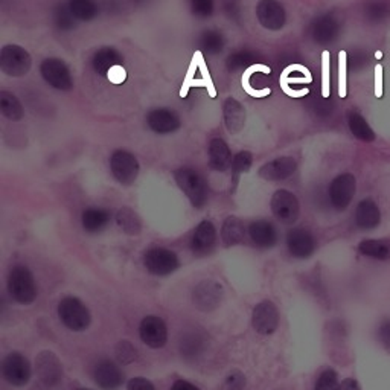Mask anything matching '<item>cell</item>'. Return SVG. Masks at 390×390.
<instances>
[{
	"label": "cell",
	"instance_id": "cell-14",
	"mask_svg": "<svg viewBox=\"0 0 390 390\" xmlns=\"http://www.w3.org/2000/svg\"><path fill=\"white\" fill-rule=\"evenodd\" d=\"M223 287L215 281H203L200 282L192 291V302L195 308L209 313L219 308V305L223 301Z\"/></svg>",
	"mask_w": 390,
	"mask_h": 390
},
{
	"label": "cell",
	"instance_id": "cell-17",
	"mask_svg": "<svg viewBox=\"0 0 390 390\" xmlns=\"http://www.w3.org/2000/svg\"><path fill=\"white\" fill-rule=\"evenodd\" d=\"M296 160L290 156H281L262 165L258 174L267 182H282L296 172Z\"/></svg>",
	"mask_w": 390,
	"mask_h": 390
},
{
	"label": "cell",
	"instance_id": "cell-25",
	"mask_svg": "<svg viewBox=\"0 0 390 390\" xmlns=\"http://www.w3.org/2000/svg\"><path fill=\"white\" fill-rule=\"evenodd\" d=\"M0 113L11 122H19L25 118L24 104H21L16 93L10 92V90L0 92Z\"/></svg>",
	"mask_w": 390,
	"mask_h": 390
},
{
	"label": "cell",
	"instance_id": "cell-21",
	"mask_svg": "<svg viewBox=\"0 0 390 390\" xmlns=\"http://www.w3.org/2000/svg\"><path fill=\"white\" fill-rule=\"evenodd\" d=\"M207 157H209V167L214 171L224 172L232 167V156L230 147L223 138H212L207 144Z\"/></svg>",
	"mask_w": 390,
	"mask_h": 390
},
{
	"label": "cell",
	"instance_id": "cell-36",
	"mask_svg": "<svg viewBox=\"0 0 390 390\" xmlns=\"http://www.w3.org/2000/svg\"><path fill=\"white\" fill-rule=\"evenodd\" d=\"M357 221L362 228L364 229H369L373 228L375 224L378 221V214H377V209H375L372 205L369 203H363L362 206L358 207V212H357Z\"/></svg>",
	"mask_w": 390,
	"mask_h": 390
},
{
	"label": "cell",
	"instance_id": "cell-19",
	"mask_svg": "<svg viewBox=\"0 0 390 390\" xmlns=\"http://www.w3.org/2000/svg\"><path fill=\"white\" fill-rule=\"evenodd\" d=\"M223 121L230 134L241 133L247 122V113L243 102H239L234 96H229L223 102Z\"/></svg>",
	"mask_w": 390,
	"mask_h": 390
},
{
	"label": "cell",
	"instance_id": "cell-30",
	"mask_svg": "<svg viewBox=\"0 0 390 390\" xmlns=\"http://www.w3.org/2000/svg\"><path fill=\"white\" fill-rule=\"evenodd\" d=\"M352 191H354V183H352L351 177L343 176L334 180L331 186V200L334 206L339 209L346 207L352 197Z\"/></svg>",
	"mask_w": 390,
	"mask_h": 390
},
{
	"label": "cell",
	"instance_id": "cell-43",
	"mask_svg": "<svg viewBox=\"0 0 390 390\" xmlns=\"http://www.w3.org/2000/svg\"><path fill=\"white\" fill-rule=\"evenodd\" d=\"M129 390H156V387L153 386V382L147 380V378H142V377H136L129 381V386H127Z\"/></svg>",
	"mask_w": 390,
	"mask_h": 390
},
{
	"label": "cell",
	"instance_id": "cell-2",
	"mask_svg": "<svg viewBox=\"0 0 390 390\" xmlns=\"http://www.w3.org/2000/svg\"><path fill=\"white\" fill-rule=\"evenodd\" d=\"M32 67V57L28 49L16 43L5 44L0 50V69L11 78L26 77Z\"/></svg>",
	"mask_w": 390,
	"mask_h": 390
},
{
	"label": "cell",
	"instance_id": "cell-13",
	"mask_svg": "<svg viewBox=\"0 0 390 390\" xmlns=\"http://www.w3.org/2000/svg\"><path fill=\"white\" fill-rule=\"evenodd\" d=\"M144 264L149 273L156 276H167L178 268V258L174 252L162 247L149 249L144 257Z\"/></svg>",
	"mask_w": 390,
	"mask_h": 390
},
{
	"label": "cell",
	"instance_id": "cell-38",
	"mask_svg": "<svg viewBox=\"0 0 390 390\" xmlns=\"http://www.w3.org/2000/svg\"><path fill=\"white\" fill-rule=\"evenodd\" d=\"M339 95L346 98L348 95V52L340 50L339 54Z\"/></svg>",
	"mask_w": 390,
	"mask_h": 390
},
{
	"label": "cell",
	"instance_id": "cell-9",
	"mask_svg": "<svg viewBox=\"0 0 390 390\" xmlns=\"http://www.w3.org/2000/svg\"><path fill=\"white\" fill-rule=\"evenodd\" d=\"M270 207H272L275 219L284 224L295 223L301 212L297 197L288 189H277L270 200Z\"/></svg>",
	"mask_w": 390,
	"mask_h": 390
},
{
	"label": "cell",
	"instance_id": "cell-37",
	"mask_svg": "<svg viewBox=\"0 0 390 390\" xmlns=\"http://www.w3.org/2000/svg\"><path fill=\"white\" fill-rule=\"evenodd\" d=\"M115 354H116L118 362L121 364H130L138 358L136 349H134L133 344L130 342H127V340H122V342H119L116 344Z\"/></svg>",
	"mask_w": 390,
	"mask_h": 390
},
{
	"label": "cell",
	"instance_id": "cell-48",
	"mask_svg": "<svg viewBox=\"0 0 390 390\" xmlns=\"http://www.w3.org/2000/svg\"><path fill=\"white\" fill-rule=\"evenodd\" d=\"M133 2L136 3V5H144V3L148 2V0H133Z\"/></svg>",
	"mask_w": 390,
	"mask_h": 390
},
{
	"label": "cell",
	"instance_id": "cell-46",
	"mask_svg": "<svg viewBox=\"0 0 390 390\" xmlns=\"http://www.w3.org/2000/svg\"><path fill=\"white\" fill-rule=\"evenodd\" d=\"M171 390H198L194 384H191L189 381H185V380H177L174 384H172Z\"/></svg>",
	"mask_w": 390,
	"mask_h": 390
},
{
	"label": "cell",
	"instance_id": "cell-33",
	"mask_svg": "<svg viewBox=\"0 0 390 390\" xmlns=\"http://www.w3.org/2000/svg\"><path fill=\"white\" fill-rule=\"evenodd\" d=\"M360 252L366 257L375 259H389L390 258V244L386 241H363L360 244Z\"/></svg>",
	"mask_w": 390,
	"mask_h": 390
},
{
	"label": "cell",
	"instance_id": "cell-29",
	"mask_svg": "<svg viewBox=\"0 0 390 390\" xmlns=\"http://www.w3.org/2000/svg\"><path fill=\"white\" fill-rule=\"evenodd\" d=\"M254 64H258V55L249 49L235 50L226 58V69L230 73L239 72V71L245 72Z\"/></svg>",
	"mask_w": 390,
	"mask_h": 390
},
{
	"label": "cell",
	"instance_id": "cell-40",
	"mask_svg": "<svg viewBox=\"0 0 390 390\" xmlns=\"http://www.w3.org/2000/svg\"><path fill=\"white\" fill-rule=\"evenodd\" d=\"M314 390H340L337 373L333 369H326L325 372H322Z\"/></svg>",
	"mask_w": 390,
	"mask_h": 390
},
{
	"label": "cell",
	"instance_id": "cell-6",
	"mask_svg": "<svg viewBox=\"0 0 390 390\" xmlns=\"http://www.w3.org/2000/svg\"><path fill=\"white\" fill-rule=\"evenodd\" d=\"M58 316L62 319L66 328L72 331H86L92 322V316L87 306L82 304L78 297H64L58 304Z\"/></svg>",
	"mask_w": 390,
	"mask_h": 390
},
{
	"label": "cell",
	"instance_id": "cell-27",
	"mask_svg": "<svg viewBox=\"0 0 390 390\" xmlns=\"http://www.w3.org/2000/svg\"><path fill=\"white\" fill-rule=\"evenodd\" d=\"M81 223L89 234H96L107 228L110 223V214L101 207H87L81 215Z\"/></svg>",
	"mask_w": 390,
	"mask_h": 390
},
{
	"label": "cell",
	"instance_id": "cell-7",
	"mask_svg": "<svg viewBox=\"0 0 390 390\" xmlns=\"http://www.w3.org/2000/svg\"><path fill=\"white\" fill-rule=\"evenodd\" d=\"M258 24L267 31H282L287 25V10L279 0H259L254 8Z\"/></svg>",
	"mask_w": 390,
	"mask_h": 390
},
{
	"label": "cell",
	"instance_id": "cell-1",
	"mask_svg": "<svg viewBox=\"0 0 390 390\" xmlns=\"http://www.w3.org/2000/svg\"><path fill=\"white\" fill-rule=\"evenodd\" d=\"M176 183L195 209H201L207 201L209 189L205 177L191 167H182L174 172Z\"/></svg>",
	"mask_w": 390,
	"mask_h": 390
},
{
	"label": "cell",
	"instance_id": "cell-10",
	"mask_svg": "<svg viewBox=\"0 0 390 390\" xmlns=\"http://www.w3.org/2000/svg\"><path fill=\"white\" fill-rule=\"evenodd\" d=\"M2 373L5 380L12 386H26L31 380V364L20 352H11L2 363Z\"/></svg>",
	"mask_w": 390,
	"mask_h": 390
},
{
	"label": "cell",
	"instance_id": "cell-8",
	"mask_svg": "<svg viewBox=\"0 0 390 390\" xmlns=\"http://www.w3.org/2000/svg\"><path fill=\"white\" fill-rule=\"evenodd\" d=\"M145 122L148 129L159 136H168L182 129V118L169 107L151 109L145 116Z\"/></svg>",
	"mask_w": 390,
	"mask_h": 390
},
{
	"label": "cell",
	"instance_id": "cell-34",
	"mask_svg": "<svg viewBox=\"0 0 390 390\" xmlns=\"http://www.w3.org/2000/svg\"><path fill=\"white\" fill-rule=\"evenodd\" d=\"M252 165H253V154L250 151H247V149H241V151L234 154L230 169H232V174H234L235 182L239 176L250 171Z\"/></svg>",
	"mask_w": 390,
	"mask_h": 390
},
{
	"label": "cell",
	"instance_id": "cell-49",
	"mask_svg": "<svg viewBox=\"0 0 390 390\" xmlns=\"http://www.w3.org/2000/svg\"><path fill=\"white\" fill-rule=\"evenodd\" d=\"M375 57H377V58H381V57H382V52H381V50H378L377 54H375Z\"/></svg>",
	"mask_w": 390,
	"mask_h": 390
},
{
	"label": "cell",
	"instance_id": "cell-15",
	"mask_svg": "<svg viewBox=\"0 0 390 390\" xmlns=\"http://www.w3.org/2000/svg\"><path fill=\"white\" fill-rule=\"evenodd\" d=\"M252 325L254 331L262 335L273 334L279 325V313H277L275 304L262 301L254 306L252 313Z\"/></svg>",
	"mask_w": 390,
	"mask_h": 390
},
{
	"label": "cell",
	"instance_id": "cell-20",
	"mask_svg": "<svg viewBox=\"0 0 390 390\" xmlns=\"http://www.w3.org/2000/svg\"><path fill=\"white\" fill-rule=\"evenodd\" d=\"M93 378L98 386L104 390H116L122 386L124 375L119 366L110 360H102L96 364Z\"/></svg>",
	"mask_w": 390,
	"mask_h": 390
},
{
	"label": "cell",
	"instance_id": "cell-22",
	"mask_svg": "<svg viewBox=\"0 0 390 390\" xmlns=\"http://www.w3.org/2000/svg\"><path fill=\"white\" fill-rule=\"evenodd\" d=\"M215 241H216V229L212 221L203 220L201 223H198V226L195 228L192 235V241H191L192 250L198 254H205L212 250Z\"/></svg>",
	"mask_w": 390,
	"mask_h": 390
},
{
	"label": "cell",
	"instance_id": "cell-16",
	"mask_svg": "<svg viewBox=\"0 0 390 390\" xmlns=\"http://www.w3.org/2000/svg\"><path fill=\"white\" fill-rule=\"evenodd\" d=\"M140 340L153 349L163 348L168 340V329L165 322L157 316H147L139 326Z\"/></svg>",
	"mask_w": 390,
	"mask_h": 390
},
{
	"label": "cell",
	"instance_id": "cell-12",
	"mask_svg": "<svg viewBox=\"0 0 390 390\" xmlns=\"http://www.w3.org/2000/svg\"><path fill=\"white\" fill-rule=\"evenodd\" d=\"M90 63L96 75L109 80L116 71L124 67V55L115 46H101L93 52Z\"/></svg>",
	"mask_w": 390,
	"mask_h": 390
},
{
	"label": "cell",
	"instance_id": "cell-3",
	"mask_svg": "<svg viewBox=\"0 0 390 390\" xmlns=\"http://www.w3.org/2000/svg\"><path fill=\"white\" fill-rule=\"evenodd\" d=\"M40 75L49 87L58 90V92H71L75 87V80L71 67L63 58H44L40 64Z\"/></svg>",
	"mask_w": 390,
	"mask_h": 390
},
{
	"label": "cell",
	"instance_id": "cell-4",
	"mask_svg": "<svg viewBox=\"0 0 390 390\" xmlns=\"http://www.w3.org/2000/svg\"><path fill=\"white\" fill-rule=\"evenodd\" d=\"M8 291L14 301L21 305L32 304L37 299V285L32 273L25 266H16L8 277Z\"/></svg>",
	"mask_w": 390,
	"mask_h": 390
},
{
	"label": "cell",
	"instance_id": "cell-31",
	"mask_svg": "<svg viewBox=\"0 0 390 390\" xmlns=\"http://www.w3.org/2000/svg\"><path fill=\"white\" fill-rule=\"evenodd\" d=\"M116 223L127 235H139L142 232L140 216L131 207H121L116 214Z\"/></svg>",
	"mask_w": 390,
	"mask_h": 390
},
{
	"label": "cell",
	"instance_id": "cell-50",
	"mask_svg": "<svg viewBox=\"0 0 390 390\" xmlns=\"http://www.w3.org/2000/svg\"><path fill=\"white\" fill-rule=\"evenodd\" d=\"M78 390H90V389H78Z\"/></svg>",
	"mask_w": 390,
	"mask_h": 390
},
{
	"label": "cell",
	"instance_id": "cell-18",
	"mask_svg": "<svg viewBox=\"0 0 390 390\" xmlns=\"http://www.w3.org/2000/svg\"><path fill=\"white\" fill-rule=\"evenodd\" d=\"M287 247L292 257L299 259H306L316 250V239L306 229H292L287 235Z\"/></svg>",
	"mask_w": 390,
	"mask_h": 390
},
{
	"label": "cell",
	"instance_id": "cell-11",
	"mask_svg": "<svg viewBox=\"0 0 390 390\" xmlns=\"http://www.w3.org/2000/svg\"><path fill=\"white\" fill-rule=\"evenodd\" d=\"M37 377L46 387H55L63 380V366L50 351H43L35 358Z\"/></svg>",
	"mask_w": 390,
	"mask_h": 390
},
{
	"label": "cell",
	"instance_id": "cell-47",
	"mask_svg": "<svg viewBox=\"0 0 390 390\" xmlns=\"http://www.w3.org/2000/svg\"><path fill=\"white\" fill-rule=\"evenodd\" d=\"M340 390H362V387H360V384L354 378H348L340 384Z\"/></svg>",
	"mask_w": 390,
	"mask_h": 390
},
{
	"label": "cell",
	"instance_id": "cell-39",
	"mask_svg": "<svg viewBox=\"0 0 390 390\" xmlns=\"http://www.w3.org/2000/svg\"><path fill=\"white\" fill-rule=\"evenodd\" d=\"M329 62H331V54L329 50L322 52V95L324 98H329L331 95V86H329V78H331V73H329Z\"/></svg>",
	"mask_w": 390,
	"mask_h": 390
},
{
	"label": "cell",
	"instance_id": "cell-5",
	"mask_svg": "<svg viewBox=\"0 0 390 390\" xmlns=\"http://www.w3.org/2000/svg\"><path fill=\"white\" fill-rule=\"evenodd\" d=\"M110 171L118 183L130 186L136 182L140 172L138 157L129 149H115L110 156Z\"/></svg>",
	"mask_w": 390,
	"mask_h": 390
},
{
	"label": "cell",
	"instance_id": "cell-32",
	"mask_svg": "<svg viewBox=\"0 0 390 390\" xmlns=\"http://www.w3.org/2000/svg\"><path fill=\"white\" fill-rule=\"evenodd\" d=\"M52 21H54V26L62 32H71L73 29H77L80 21L73 17V14L71 12L69 6L67 3L58 5L57 8L52 12Z\"/></svg>",
	"mask_w": 390,
	"mask_h": 390
},
{
	"label": "cell",
	"instance_id": "cell-44",
	"mask_svg": "<svg viewBox=\"0 0 390 390\" xmlns=\"http://www.w3.org/2000/svg\"><path fill=\"white\" fill-rule=\"evenodd\" d=\"M378 337L382 346L390 351V319L384 320L378 328Z\"/></svg>",
	"mask_w": 390,
	"mask_h": 390
},
{
	"label": "cell",
	"instance_id": "cell-28",
	"mask_svg": "<svg viewBox=\"0 0 390 390\" xmlns=\"http://www.w3.org/2000/svg\"><path fill=\"white\" fill-rule=\"evenodd\" d=\"M245 238V226L238 216H228L221 228V239L224 245H236Z\"/></svg>",
	"mask_w": 390,
	"mask_h": 390
},
{
	"label": "cell",
	"instance_id": "cell-45",
	"mask_svg": "<svg viewBox=\"0 0 390 390\" xmlns=\"http://www.w3.org/2000/svg\"><path fill=\"white\" fill-rule=\"evenodd\" d=\"M382 66L377 64L375 66V96L381 98L382 96Z\"/></svg>",
	"mask_w": 390,
	"mask_h": 390
},
{
	"label": "cell",
	"instance_id": "cell-41",
	"mask_svg": "<svg viewBox=\"0 0 390 390\" xmlns=\"http://www.w3.org/2000/svg\"><path fill=\"white\" fill-rule=\"evenodd\" d=\"M201 346H203V340L198 339L197 335H187L185 340H182V352L185 355H195L198 354L201 351Z\"/></svg>",
	"mask_w": 390,
	"mask_h": 390
},
{
	"label": "cell",
	"instance_id": "cell-24",
	"mask_svg": "<svg viewBox=\"0 0 390 390\" xmlns=\"http://www.w3.org/2000/svg\"><path fill=\"white\" fill-rule=\"evenodd\" d=\"M198 52L206 55H220L226 48V37L219 29H206L200 34Z\"/></svg>",
	"mask_w": 390,
	"mask_h": 390
},
{
	"label": "cell",
	"instance_id": "cell-26",
	"mask_svg": "<svg viewBox=\"0 0 390 390\" xmlns=\"http://www.w3.org/2000/svg\"><path fill=\"white\" fill-rule=\"evenodd\" d=\"M67 6H69L73 17L82 24H89L93 21L101 12V6L98 0H67Z\"/></svg>",
	"mask_w": 390,
	"mask_h": 390
},
{
	"label": "cell",
	"instance_id": "cell-35",
	"mask_svg": "<svg viewBox=\"0 0 390 390\" xmlns=\"http://www.w3.org/2000/svg\"><path fill=\"white\" fill-rule=\"evenodd\" d=\"M189 8L194 17L211 19L215 12V0H189Z\"/></svg>",
	"mask_w": 390,
	"mask_h": 390
},
{
	"label": "cell",
	"instance_id": "cell-42",
	"mask_svg": "<svg viewBox=\"0 0 390 390\" xmlns=\"http://www.w3.org/2000/svg\"><path fill=\"white\" fill-rule=\"evenodd\" d=\"M226 386L230 390H241L245 386V377L239 371H232L226 378Z\"/></svg>",
	"mask_w": 390,
	"mask_h": 390
},
{
	"label": "cell",
	"instance_id": "cell-23",
	"mask_svg": "<svg viewBox=\"0 0 390 390\" xmlns=\"http://www.w3.org/2000/svg\"><path fill=\"white\" fill-rule=\"evenodd\" d=\"M249 235L252 241L262 249L273 247L277 241V232L275 226L270 221L257 220L249 226Z\"/></svg>",
	"mask_w": 390,
	"mask_h": 390
}]
</instances>
